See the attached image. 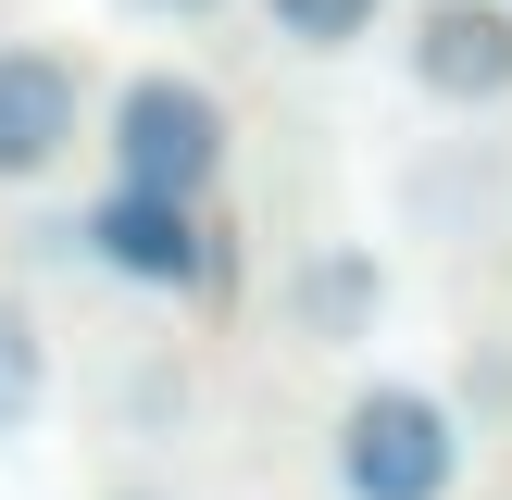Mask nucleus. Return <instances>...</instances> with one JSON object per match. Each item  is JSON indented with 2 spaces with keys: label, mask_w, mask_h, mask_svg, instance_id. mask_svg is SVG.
I'll return each mask as SVG.
<instances>
[{
  "label": "nucleus",
  "mask_w": 512,
  "mask_h": 500,
  "mask_svg": "<svg viewBox=\"0 0 512 500\" xmlns=\"http://www.w3.org/2000/svg\"><path fill=\"white\" fill-rule=\"evenodd\" d=\"M225 175V100L200 75L150 63L113 88V188H163V200H213Z\"/></svg>",
  "instance_id": "1"
},
{
  "label": "nucleus",
  "mask_w": 512,
  "mask_h": 500,
  "mask_svg": "<svg viewBox=\"0 0 512 500\" xmlns=\"http://www.w3.org/2000/svg\"><path fill=\"white\" fill-rule=\"evenodd\" d=\"M463 475V425L438 388H363L338 413V488L350 500H450Z\"/></svg>",
  "instance_id": "2"
},
{
  "label": "nucleus",
  "mask_w": 512,
  "mask_h": 500,
  "mask_svg": "<svg viewBox=\"0 0 512 500\" xmlns=\"http://www.w3.org/2000/svg\"><path fill=\"white\" fill-rule=\"evenodd\" d=\"M50 250H88L125 288H213V225H200V200L163 188H100L75 225H50Z\"/></svg>",
  "instance_id": "3"
},
{
  "label": "nucleus",
  "mask_w": 512,
  "mask_h": 500,
  "mask_svg": "<svg viewBox=\"0 0 512 500\" xmlns=\"http://www.w3.org/2000/svg\"><path fill=\"white\" fill-rule=\"evenodd\" d=\"M88 125V75L50 38H0V188H38Z\"/></svg>",
  "instance_id": "4"
},
{
  "label": "nucleus",
  "mask_w": 512,
  "mask_h": 500,
  "mask_svg": "<svg viewBox=\"0 0 512 500\" xmlns=\"http://www.w3.org/2000/svg\"><path fill=\"white\" fill-rule=\"evenodd\" d=\"M413 88L475 113V100H512V0H425L413 13Z\"/></svg>",
  "instance_id": "5"
},
{
  "label": "nucleus",
  "mask_w": 512,
  "mask_h": 500,
  "mask_svg": "<svg viewBox=\"0 0 512 500\" xmlns=\"http://www.w3.org/2000/svg\"><path fill=\"white\" fill-rule=\"evenodd\" d=\"M288 313L313 325V338H363V325L388 313V275H375V250H313V263L288 275Z\"/></svg>",
  "instance_id": "6"
},
{
  "label": "nucleus",
  "mask_w": 512,
  "mask_h": 500,
  "mask_svg": "<svg viewBox=\"0 0 512 500\" xmlns=\"http://www.w3.org/2000/svg\"><path fill=\"white\" fill-rule=\"evenodd\" d=\"M38 413H50V338H38V313L0 288V438H25Z\"/></svg>",
  "instance_id": "7"
},
{
  "label": "nucleus",
  "mask_w": 512,
  "mask_h": 500,
  "mask_svg": "<svg viewBox=\"0 0 512 500\" xmlns=\"http://www.w3.org/2000/svg\"><path fill=\"white\" fill-rule=\"evenodd\" d=\"M263 13H275V38H288V50H350V38H375L388 0H263Z\"/></svg>",
  "instance_id": "8"
},
{
  "label": "nucleus",
  "mask_w": 512,
  "mask_h": 500,
  "mask_svg": "<svg viewBox=\"0 0 512 500\" xmlns=\"http://www.w3.org/2000/svg\"><path fill=\"white\" fill-rule=\"evenodd\" d=\"M125 13H175V25H188V13H213V0H125Z\"/></svg>",
  "instance_id": "9"
},
{
  "label": "nucleus",
  "mask_w": 512,
  "mask_h": 500,
  "mask_svg": "<svg viewBox=\"0 0 512 500\" xmlns=\"http://www.w3.org/2000/svg\"><path fill=\"white\" fill-rule=\"evenodd\" d=\"M113 500H163V488H113Z\"/></svg>",
  "instance_id": "10"
}]
</instances>
